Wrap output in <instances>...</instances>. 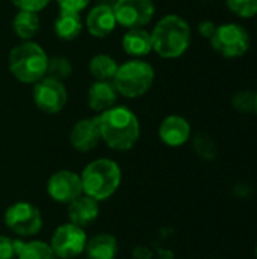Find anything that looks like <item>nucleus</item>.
Returning a JSON list of instances; mask_svg holds the SVG:
<instances>
[{
  "mask_svg": "<svg viewBox=\"0 0 257 259\" xmlns=\"http://www.w3.org/2000/svg\"><path fill=\"white\" fill-rule=\"evenodd\" d=\"M101 141L112 150H130L139 140L141 126L133 111L127 106H112L97 115Z\"/></svg>",
  "mask_w": 257,
  "mask_h": 259,
  "instance_id": "f257e3e1",
  "label": "nucleus"
},
{
  "mask_svg": "<svg viewBox=\"0 0 257 259\" xmlns=\"http://www.w3.org/2000/svg\"><path fill=\"white\" fill-rule=\"evenodd\" d=\"M150 35L153 52L165 59L180 58L189 49L192 38L188 21L176 14L162 17Z\"/></svg>",
  "mask_w": 257,
  "mask_h": 259,
  "instance_id": "f03ea898",
  "label": "nucleus"
},
{
  "mask_svg": "<svg viewBox=\"0 0 257 259\" xmlns=\"http://www.w3.org/2000/svg\"><path fill=\"white\" fill-rule=\"evenodd\" d=\"M47 53L38 42L32 39L21 41L12 47L8 56V67L11 74L23 83L33 85L41 80L47 74Z\"/></svg>",
  "mask_w": 257,
  "mask_h": 259,
  "instance_id": "7ed1b4c3",
  "label": "nucleus"
},
{
  "mask_svg": "<svg viewBox=\"0 0 257 259\" xmlns=\"http://www.w3.org/2000/svg\"><path fill=\"white\" fill-rule=\"evenodd\" d=\"M83 194L92 197L94 200L109 199L121 184V168L120 165L108 158H100L89 162L82 175Z\"/></svg>",
  "mask_w": 257,
  "mask_h": 259,
  "instance_id": "20e7f679",
  "label": "nucleus"
},
{
  "mask_svg": "<svg viewBox=\"0 0 257 259\" xmlns=\"http://www.w3.org/2000/svg\"><path fill=\"white\" fill-rule=\"evenodd\" d=\"M155 82V68L142 59H130L118 65L112 83L117 93L127 99L144 96Z\"/></svg>",
  "mask_w": 257,
  "mask_h": 259,
  "instance_id": "39448f33",
  "label": "nucleus"
},
{
  "mask_svg": "<svg viewBox=\"0 0 257 259\" xmlns=\"http://www.w3.org/2000/svg\"><path fill=\"white\" fill-rule=\"evenodd\" d=\"M209 41L218 55L229 59L244 56L251 42L247 29L238 23H224L217 26V30Z\"/></svg>",
  "mask_w": 257,
  "mask_h": 259,
  "instance_id": "423d86ee",
  "label": "nucleus"
},
{
  "mask_svg": "<svg viewBox=\"0 0 257 259\" xmlns=\"http://www.w3.org/2000/svg\"><path fill=\"white\" fill-rule=\"evenodd\" d=\"M6 228L18 237H33L42 228L41 211L29 202H17L5 212Z\"/></svg>",
  "mask_w": 257,
  "mask_h": 259,
  "instance_id": "0eeeda50",
  "label": "nucleus"
},
{
  "mask_svg": "<svg viewBox=\"0 0 257 259\" xmlns=\"http://www.w3.org/2000/svg\"><path fill=\"white\" fill-rule=\"evenodd\" d=\"M67 100L68 93L62 80L44 76L33 83V102L39 111L45 114H58L65 108Z\"/></svg>",
  "mask_w": 257,
  "mask_h": 259,
  "instance_id": "6e6552de",
  "label": "nucleus"
},
{
  "mask_svg": "<svg viewBox=\"0 0 257 259\" xmlns=\"http://www.w3.org/2000/svg\"><path fill=\"white\" fill-rule=\"evenodd\" d=\"M117 24L126 29L144 27L153 20V0H115L112 5Z\"/></svg>",
  "mask_w": 257,
  "mask_h": 259,
  "instance_id": "1a4fd4ad",
  "label": "nucleus"
},
{
  "mask_svg": "<svg viewBox=\"0 0 257 259\" xmlns=\"http://www.w3.org/2000/svg\"><path fill=\"white\" fill-rule=\"evenodd\" d=\"M86 241L88 240L83 228L67 223L56 228L52 237L50 247L53 249L56 258L73 259L85 252Z\"/></svg>",
  "mask_w": 257,
  "mask_h": 259,
  "instance_id": "9d476101",
  "label": "nucleus"
},
{
  "mask_svg": "<svg viewBox=\"0 0 257 259\" xmlns=\"http://www.w3.org/2000/svg\"><path fill=\"white\" fill-rule=\"evenodd\" d=\"M47 193L55 202L68 205L83 194L80 175L70 170H59L53 173L47 181Z\"/></svg>",
  "mask_w": 257,
  "mask_h": 259,
  "instance_id": "9b49d317",
  "label": "nucleus"
},
{
  "mask_svg": "<svg viewBox=\"0 0 257 259\" xmlns=\"http://www.w3.org/2000/svg\"><path fill=\"white\" fill-rule=\"evenodd\" d=\"M100 141L101 135L97 117L79 120L70 132V143L79 152H89L95 149Z\"/></svg>",
  "mask_w": 257,
  "mask_h": 259,
  "instance_id": "f8f14e48",
  "label": "nucleus"
},
{
  "mask_svg": "<svg viewBox=\"0 0 257 259\" xmlns=\"http://www.w3.org/2000/svg\"><path fill=\"white\" fill-rule=\"evenodd\" d=\"M115 27L117 20L112 5L109 3H98L86 15V29L89 35L95 38H106L115 30Z\"/></svg>",
  "mask_w": 257,
  "mask_h": 259,
  "instance_id": "ddd939ff",
  "label": "nucleus"
},
{
  "mask_svg": "<svg viewBox=\"0 0 257 259\" xmlns=\"http://www.w3.org/2000/svg\"><path fill=\"white\" fill-rule=\"evenodd\" d=\"M191 137V124L182 115H168L159 126V138L170 147L183 146Z\"/></svg>",
  "mask_w": 257,
  "mask_h": 259,
  "instance_id": "4468645a",
  "label": "nucleus"
},
{
  "mask_svg": "<svg viewBox=\"0 0 257 259\" xmlns=\"http://www.w3.org/2000/svg\"><path fill=\"white\" fill-rule=\"evenodd\" d=\"M118 96L112 80H95L88 90V106L94 112L101 114L115 106Z\"/></svg>",
  "mask_w": 257,
  "mask_h": 259,
  "instance_id": "2eb2a0df",
  "label": "nucleus"
},
{
  "mask_svg": "<svg viewBox=\"0 0 257 259\" xmlns=\"http://www.w3.org/2000/svg\"><path fill=\"white\" fill-rule=\"evenodd\" d=\"M98 212H100L98 202L86 194L85 196L82 194L80 197L68 203L70 223L80 228H86L88 225H91L98 217Z\"/></svg>",
  "mask_w": 257,
  "mask_h": 259,
  "instance_id": "dca6fc26",
  "label": "nucleus"
},
{
  "mask_svg": "<svg viewBox=\"0 0 257 259\" xmlns=\"http://www.w3.org/2000/svg\"><path fill=\"white\" fill-rule=\"evenodd\" d=\"M121 44H123L124 52L130 56H135V58L147 56L148 53L153 52L151 35L144 27L127 29V32L123 36Z\"/></svg>",
  "mask_w": 257,
  "mask_h": 259,
  "instance_id": "f3484780",
  "label": "nucleus"
},
{
  "mask_svg": "<svg viewBox=\"0 0 257 259\" xmlns=\"http://www.w3.org/2000/svg\"><path fill=\"white\" fill-rule=\"evenodd\" d=\"M85 253L88 259H115L118 253L117 238L111 234H98L86 241Z\"/></svg>",
  "mask_w": 257,
  "mask_h": 259,
  "instance_id": "a211bd4d",
  "label": "nucleus"
},
{
  "mask_svg": "<svg viewBox=\"0 0 257 259\" xmlns=\"http://www.w3.org/2000/svg\"><path fill=\"white\" fill-rule=\"evenodd\" d=\"M83 29L80 12L71 11H59L55 20V33L62 41H73L76 39Z\"/></svg>",
  "mask_w": 257,
  "mask_h": 259,
  "instance_id": "6ab92c4d",
  "label": "nucleus"
},
{
  "mask_svg": "<svg viewBox=\"0 0 257 259\" xmlns=\"http://www.w3.org/2000/svg\"><path fill=\"white\" fill-rule=\"evenodd\" d=\"M39 15L32 11H18L12 20V29L21 41H29L39 30Z\"/></svg>",
  "mask_w": 257,
  "mask_h": 259,
  "instance_id": "aec40b11",
  "label": "nucleus"
},
{
  "mask_svg": "<svg viewBox=\"0 0 257 259\" xmlns=\"http://www.w3.org/2000/svg\"><path fill=\"white\" fill-rule=\"evenodd\" d=\"M15 256L18 259H58L50 244L44 241H21L14 240Z\"/></svg>",
  "mask_w": 257,
  "mask_h": 259,
  "instance_id": "412c9836",
  "label": "nucleus"
},
{
  "mask_svg": "<svg viewBox=\"0 0 257 259\" xmlns=\"http://www.w3.org/2000/svg\"><path fill=\"white\" fill-rule=\"evenodd\" d=\"M117 61L105 53L95 55L89 61V73L95 80H112L117 73Z\"/></svg>",
  "mask_w": 257,
  "mask_h": 259,
  "instance_id": "4be33fe9",
  "label": "nucleus"
},
{
  "mask_svg": "<svg viewBox=\"0 0 257 259\" xmlns=\"http://www.w3.org/2000/svg\"><path fill=\"white\" fill-rule=\"evenodd\" d=\"M73 71L71 61L65 56H53L48 58V65H47V74L50 77H55L58 80L67 79Z\"/></svg>",
  "mask_w": 257,
  "mask_h": 259,
  "instance_id": "5701e85b",
  "label": "nucleus"
},
{
  "mask_svg": "<svg viewBox=\"0 0 257 259\" xmlns=\"http://www.w3.org/2000/svg\"><path fill=\"white\" fill-rule=\"evenodd\" d=\"M192 144H194L195 153L200 158L206 159V161H212L218 155V149H217L215 141L209 135H206V134H197Z\"/></svg>",
  "mask_w": 257,
  "mask_h": 259,
  "instance_id": "b1692460",
  "label": "nucleus"
},
{
  "mask_svg": "<svg viewBox=\"0 0 257 259\" xmlns=\"http://www.w3.org/2000/svg\"><path fill=\"white\" fill-rule=\"evenodd\" d=\"M232 106L235 111H238L241 114L254 112V91L239 90L232 97Z\"/></svg>",
  "mask_w": 257,
  "mask_h": 259,
  "instance_id": "393cba45",
  "label": "nucleus"
},
{
  "mask_svg": "<svg viewBox=\"0 0 257 259\" xmlns=\"http://www.w3.org/2000/svg\"><path fill=\"white\" fill-rule=\"evenodd\" d=\"M226 5L239 18H251L257 15V0H226Z\"/></svg>",
  "mask_w": 257,
  "mask_h": 259,
  "instance_id": "a878e982",
  "label": "nucleus"
},
{
  "mask_svg": "<svg viewBox=\"0 0 257 259\" xmlns=\"http://www.w3.org/2000/svg\"><path fill=\"white\" fill-rule=\"evenodd\" d=\"M18 11H32V12H39L47 8L50 0H11Z\"/></svg>",
  "mask_w": 257,
  "mask_h": 259,
  "instance_id": "bb28decb",
  "label": "nucleus"
},
{
  "mask_svg": "<svg viewBox=\"0 0 257 259\" xmlns=\"http://www.w3.org/2000/svg\"><path fill=\"white\" fill-rule=\"evenodd\" d=\"M15 258V244L14 240L0 235V259H14Z\"/></svg>",
  "mask_w": 257,
  "mask_h": 259,
  "instance_id": "cd10ccee",
  "label": "nucleus"
},
{
  "mask_svg": "<svg viewBox=\"0 0 257 259\" xmlns=\"http://www.w3.org/2000/svg\"><path fill=\"white\" fill-rule=\"evenodd\" d=\"M91 0H56L59 8L62 11H71V12H80L83 11Z\"/></svg>",
  "mask_w": 257,
  "mask_h": 259,
  "instance_id": "c85d7f7f",
  "label": "nucleus"
},
{
  "mask_svg": "<svg viewBox=\"0 0 257 259\" xmlns=\"http://www.w3.org/2000/svg\"><path fill=\"white\" fill-rule=\"evenodd\" d=\"M215 30H217V24L212 20H203V21L198 23V33L201 36L208 38V39L212 38V35L215 33Z\"/></svg>",
  "mask_w": 257,
  "mask_h": 259,
  "instance_id": "c756f323",
  "label": "nucleus"
},
{
  "mask_svg": "<svg viewBox=\"0 0 257 259\" xmlns=\"http://www.w3.org/2000/svg\"><path fill=\"white\" fill-rule=\"evenodd\" d=\"M133 256L136 259H150L151 253H150V250L145 249V247H136L135 252H133Z\"/></svg>",
  "mask_w": 257,
  "mask_h": 259,
  "instance_id": "7c9ffc66",
  "label": "nucleus"
},
{
  "mask_svg": "<svg viewBox=\"0 0 257 259\" xmlns=\"http://www.w3.org/2000/svg\"><path fill=\"white\" fill-rule=\"evenodd\" d=\"M254 112L257 114V90L254 91Z\"/></svg>",
  "mask_w": 257,
  "mask_h": 259,
  "instance_id": "2f4dec72",
  "label": "nucleus"
},
{
  "mask_svg": "<svg viewBox=\"0 0 257 259\" xmlns=\"http://www.w3.org/2000/svg\"><path fill=\"white\" fill-rule=\"evenodd\" d=\"M256 258H257V247H256Z\"/></svg>",
  "mask_w": 257,
  "mask_h": 259,
  "instance_id": "473e14b6",
  "label": "nucleus"
},
{
  "mask_svg": "<svg viewBox=\"0 0 257 259\" xmlns=\"http://www.w3.org/2000/svg\"><path fill=\"white\" fill-rule=\"evenodd\" d=\"M208 2H212V0H208Z\"/></svg>",
  "mask_w": 257,
  "mask_h": 259,
  "instance_id": "72a5a7b5",
  "label": "nucleus"
}]
</instances>
